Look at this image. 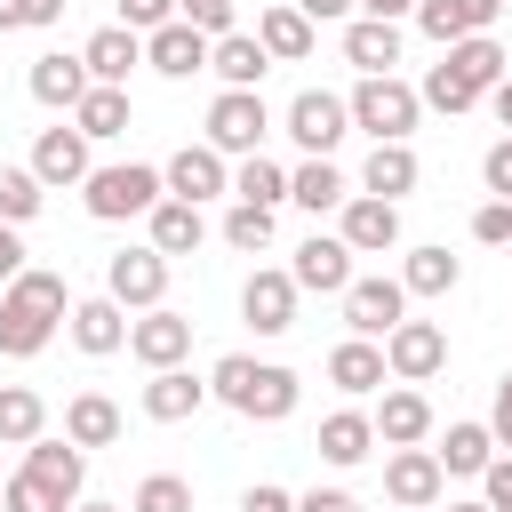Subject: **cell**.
I'll use <instances>...</instances> for the list:
<instances>
[{"label": "cell", "instance_id": "cell-1", "mask_svg": "<svg viewBox=\"0 0 512 512\" xmlns=\"http://www.w3.org/2000/svg\"><path fill=\"white\" fill-rule=\"evenodd\" d=\"M56 320H72L64 272H40V264H24V272L0 288V352H8V360H32V352H48Z\"/></svg>", "mask_w": 512, "mask_h": 512}, {"label": "cell", "instance_id": "cell-2", "mask_svg": "<svg viewBox=\"0 0 512 512\" xmlns=\"http://www.w3.org/2000/svg\"><path fill=\"white\" fill-rule=\"evenodd\" d=\"M208 392H216L224 408L256 416V424H280V416H296V368L248 360V352H224V360H216V376H208Z\"/></svg>", "mask_w": 512, "mask_h": 512}, {"label": "cell", "instance_id": "cell-3", "mask_svg": "<svg viewBox=\"0 0 512 512\" xmlns=\"http://www.w3.org/2000/svg\"><path fill=\"white\" fill-rule=\"evenodd\" d=\"M168 200V176L128 160V168H88V216L96 224H128V216H152Z\"/></svg>", "mask_w": 512, "mask_h": 512}, {"label": "cell", "instance_id": "cell-4", "mask_svg": "<svg viewBox=\"0 0 512 512\" xmlns=\"http://www.w3.org/2000/svg\"><path fill=\"white\" fill-rule=\"evenodd\" d=\"M344 104H352V128H368L376 144H400L416 128V112H424V96L408 80H392V72H360V88Z\"/></svg>", "mask_w": 512, "mask_h": 512}, {"label": "cell", "instance_id": "cell-5", "mask_svg": "<svg viewBox=\"0 0 512 512\" xmlns=\"http://www.w3.org/2000/svg\"><path fill=\"white\" fill-rule=\"evenodd\" d=\"M104 296L112 304H128V312H152L160 296H168V256L144 240V248H120L112 264H104Z\"/></svg>", "mask_w": 512, "mask_h": 512}, {"label": "cell", "instance_id": "cell-6", "mask_svg": "<svg viewBox=\"0 0 512 512\" xmlns=\"http://www.w3.org/2000/svg\"><path fill=\"white\" fill-rule=\"evenodd\" d=\"M264 128H272V112H264L256 88H224V96L208 104V144H216V152H240V160H248V152L264 144Z\"/></svg>", "mask_w": 512, "mask_h": 512}, {"label": "cell", "instance_id": "cell-7", "mask_svg": "<svg viewBox=\"0 0 512 512\" xmlns=\"http://www.w3.org/2000/svg\"><path fill=\"white\" fill-rule=\"evenodd\" d=\"M344 128H352V104H344V96H328V88H304V96L288 104V136H296L312 160H328V152L344 144Z\"/></svg>", "mask_w": 512, "mask_h": 512}, {"label": "cell", "instance_id": "cell-8", "mask_svg": "<svg viewBox=\"0 0 512 512\" xmlns=\"http://www.w3.org/2000/svg\"><path fill=\"white\" fill-rule=\"evenodd\" d=\"M440 488H448V472H440L432 448H392V456H384V496H392L400 512H432Z\"/></svg>", "mask_w": 512, "mask_h": 512}, {"label": "cell", "instance_id": "cell-9", "mask_svg": "<svg viewBox=\"0 0 512 512\" xmlns=\"http://www.w3.org/2000/svg\"><path fill=\"white\" fill-rule=\"evenodd\" d=\"M296 272H248V288H240V320L256 328V336H288L296 328Z\"/></svg>", "mask_w": 512, "mask_h": 512}, {"label": "cell", "instance_id": "cell-10", "mask_svg": "<svg viewBox=\"0 0 512 512\" xmlns=\"http://www.w3.org/2000/svg\"><path fill=\"white\" fill-rule=\"evenodd\" d=\"M400 320H408V288H400V280L376 272V280H352V288H344V328H352V336H392Z\"/></svg>", "mask_w": 512, "mask_h": 512}, {"label": "cell", "instance_id": "cell-11", "mask_svg": "<svg viewBox=\"0 0 512 512\" xmlns=\"http://www.w3.org/2000/svg\"><path fill=\"white\" fill-rule=\"evenodd\" d=\"M440 360H448V336H440V320H400V328L384 336V368H392L400 384H424V376H440Z\"/></svg>", "mask_w": 512, "mask_h": 512}, {"label": "cell", "instance_id": "cell-12", "mask_svg": "<svg viewBox=\"0 0 512 512\" xmlns=\"http://www.w3.org/2000/svg\"><path fill=\"white\" fill-rule=\"evenodd\" d=\"M128 352H136L144 368H184V352H192V320L168 312V304H152L144 320H128Z\"/></svg>", "mask_w": 512, "mask_h": 512}, {"label": "cell", "instance_id": "cell-13", "mask_svg": "<svg viewBox=\"0 0 512 512\" xmlns=\"http://www.w3.org/2000/svg\"><path fill=\"white\" fill-rule=\"evenodd\" d=\"M208 32H192L184 16L176 24H160V32H144V64L160 72V80H192V72H208Z\"/></svg>", "mask_w": 512, "mask_h": 512}, {"label": "cell", "instance_id": "cell-14", "mask_svg": "<svg viewBox=\"0 0 512 512\" xmlns=\"http://www.w3.org/2000/svg\"><path fill=\"white\" fill-rule=\"evenodd\" d=\"M24 88L48 104V112H80V96L96 88V72H88V56H32V72H24Z\"/></svg>", "mask_w": 512, "mask_h": 512}, {"label": "cell", "instance_id": "cell-15", "mask_svg": "<svg viewBox=\"0 0 512 512\" xmlns=\"http://www.w3.org/2000/svg\"><path fill=\"white\" fill-rule=\"evenodd\" d=\"M336 216H344V240H352V256H384V248H400V200L352 192Z\"/></svg>", "mask_w": 512, "mask_h": 512}, {"label": "cell", "instance_id": "cell-16", "mask_svg": "<svg viewBox=\"0 0 512 512\" xmlns=\"http://www.w3.org/2000/svg\"><path fill=\"white\" fill-rule=\"evenodd\" d=\"M288 272H296V288H312V296H344V288H352V240H344V232H336V240L312 232Z\"/></svg>", "mask_w": 512, "mask_h": 512}, {"label": "cell", "instance_id": "cell-17", "mask_svg": "<svg viewBox=\"0 0 512 512\" xmlns=\"http://www.w3.org/2000/svg\"><path fill=\"white\" fill-rule=\"evenodd\" d=\"M160 176H168V192H176V200H216V192H232V168H224V152H216V144H184Z\"/></svg>", "mask_w": 512, "mask_h": 512}, {"label": "cell", "instance_id": "cell-18", "mask_svg": "<svg viewBox=\"0 0 512 512\" xmlns=\"http://www.w3.org/2000/svg\"><path fill=\"white\" fill-rule=\"evenodd\" d=\"M376 440H384V448H424V440H432V400H424L416 384L384 392V400H376Z\"/></svg>", "mask_w": 512, "mask_h": 512}, {"label": "cell", "instance_id": "cell-19", "mask_svg": "<svg viewBox=\"0 0 512 512\" xmlns=\"http://www.w3.org/2000/svg\"><path fill=\"white\" fill-rule=\"evenodd\" d=\"M24 472H32L40 488H56L64 504H80V480H88V456H80V440H48V432H40V440L24 448Z\"/></svg>", "mask_w": 512, "mask_h": 512}, {"label": "cell", "instance_id": "cell-20", "mask_svg": "<svg viewBox=\"0 0 512 512\" xmlns=\"http://www.w3.org/2000/svg\"><path fill=\"white\" fill-rule=\"evenodd\" d=\"M32 176H40V184H88V136H80V128H40Z\"/></svg>", "mask_w": 512, "mask_h": 512}, {"label": "cell", "instance_id": "cell-21", "mask_svg": "<svg viewBox=\"0 0 512 512\" xmlns=\"http://www.w3.org/2000/svg\"><path fill=\"white\" fill-rule=\"evenodd\" d=\"M200 400H208V384L192 368H152V384H144V416L152 424H184V416H200Z\"/></svg>", "mask_w": 512, "mask_h": 512}, {"label": "cell", "instance_id": "cell-22", "mask_svg": "<svg viewBox=\"0 0 512 512\" xmlns=\"http://www.w3.org/2000/svg\"><path fill=\"white\" fill-rule=\"evenodd\" d=\"M384 376H392V368H384V344H376V336H344V344L328 352V384H336V392H376Z\"/></svg>", "mask_w": 512, "mask_h": 512}, {"label": "cell", "instance_id": "cell-23", "mask_svg": "<svg viewBox=\"0 0 512 512\" xmlns=\"http://www.w3.org/2000/svg\"><path fill=\"white\" fill-rule=\"evenodd\" d=\"M256 40H264L272 64H304V56H312V16H304L296 0H288V8H264V16H256Z\"/></svg>", "mask_w": 512, "mask_h": 512}, {"label": "cell", "instance_id": "cell-24", "mask_svg": "<svg viewBox=\"0 0 512 512\" xmlns=\"http://www.w3.org/2000/svg\"><path fill=\"white\" fill-rule=\"evenodd\" d=\"M344 64H360V72H392V64H400V24H384V16H352V24H344Z\"/></svg>", "mask_w": 512, "mask_h": 512}, {"label": "cell", "instance_id": "cell-25", "mask_svg": "<svg viewBox=\"0 0 512 512\" xmlns=\"http://www.w3.org/2000/svg\"><path fill=\"white\" fill-rule=\"evenodd\" d=\"M208 72H216L224 88H256V80L272 72V56H264V40H256V32H224V40L208 48Z\"/></svg>", "mask_w": 512, "mask_h": 512}, {"label": "cell", "instance_id": "cell-26", "mask_svg": "<svg viewBox=\"0 0 512 512\" xmlns=\"http://www.w3.org/2000/svg\"><path fill=\"white\" fill-rule=\"evenodd\" d=\"M120 312H128V304H112V296L72 304V344H80V352H96V360H104V352H120V344H128V320H120Z\"/></svg>", "mask_w": 512, "mask_h": 512}, {"label": "cell", "instance_id": "cell-27", "mask_svg": "<svg viewBox=\"0 0 512 512\" xmlns=\"http://www.w3.org/2000/svg\"><path fill=\"white\" fill-rule=\"evenodd\" d=\"M80 56H88V72H96L104 88H120V80H128V64H144V32H128V24H104V32H96Z\"/></svg>", "mask_w": 512, "mask_h": 512}, {"label": "cell", "instance_id": "cell-28", "mask_svg": "<svg viewBox=\"0 0 512 512\" xmlns=\"http://www.w3.org/2000/svg\"><path fill=\"white\" fill-rule=\"evenodd\" d=\"M416 152H408V136L400 144H376L368 152V168H360V192H376V200H400V192H416Z\"/></svg>", "mask_w": 512, "mask_h": 512}, {"label": "cell", "instance_id": "cell-29", "mask_svg": "<svg viewBox=\"0 0 512 512\" xmlns=\"http://www.w3.org/2000/svg\"><path fill=\"white\" fill-rule=\"evenodd\" d=\"M432 456H440V472H456V480H480V472L496 464V432H488V424H448V440H440Z\"/></svg>", "mask_w": 512, "mask_h": 512}, {"label": "cell", "instance_id": "cell-30", "mask_svg": "<svg viewBox=\"0 0 512 512\" xmlns=\"http://www.w3.org/2000/svg\"><path fill=\"white\" fill-rule=\"evenodd\" d=\"M200 232H208V224H200V200H176V192H168V200L152 208V248H160V256H192Z\"/></svg>", "mask_w": 512, "mask_h": 512}, {"label": "cell", "instance_id": "cell-31", "mask_svg": "<svg viewBox=\"0 0 512 512\" xmlns=\"http://www.w3.org/2000/svg\"><path fill=\"white\" fill-rule=\"evenodd\" d=\"M64 440H80V448H112V440H120V408H112L104 392H80V400L64 408Z\"/></svg>", "mask_w": 512, "mask_h": 512}, {"label": "cell", "instance_id": "cell-32", "mask_svg": "<svg viewBox=\"0 0 512 512\" xmlns=\"http://www.w3.org/2000/svg\"><path fill=\"white\" fill-rule=\"evenodd\" d=\"M376 448V416H360V408H336L328 424H320V456L328 464H360Z\"/></svg>", "mask_w": 512, "mask_h": 512}, {"label": "cell", "instance_id": "cell-33", "mask_svg": "<svg viewBox=\"0 0 512 512\" xmlns=\"http://www.w3.org/2000/svg\"><path fill=\"white\" fill-rule=\"evenodd\" d=\"M40 424H48V400H40L32 384H0V440H8V448H32Z\"/></svg>", "mask_w": 512, "mask_h": 512}, {"label": "cell", "instance_id": "cell-34", "mask_svg": "<svg viewBox=\"0 0 512 512\" xmlns=\"http://www.w3.org/2000/svg\"><path fill=\"white\" fill-rule=\"evenodd\" d=\"M72 128H80L88 144H96V136H120V128H128V88H104V80H96V88L80 96V112H72Z\"/></svg>", "mask_w": 512, "mask_h": 512}, {"label": "cell", "instance_id": "cell-35", "mask_svg": "<svg viewBox=\"0 0 512 512\" xmlns=\"http://www.w3.org/2000/svg\"><path fill=\"white\" fill-rule=\"evenodd\" d=\"M288 200H296V208H312V216H320V208H344V200H352V184H344V176H336V168H328V160H304V168H296V176H288Z\"/></svg>", "mask_w": 512, "mask_h": 512}, {"label": "cell", "instance_id": "cell-36", "mask_svg": "<svg viewBox=\"0 0 512 512\" xmlns=\"http://www.w3.org/2000/svg\"><path fill=\"white\" fill-rule=\"evenodd\" d=\"M440 56H448V64H456V72H464V80H472L480 96H488V88L504 80V48H496L488 32H472V40H456V48H440Z\"/></svg>", "mask_w": 512, "mask_h": 512}, {"label": "cell", "instance_id": "cell-37", "mask_svg": "<svg viewBox=\"0 0 512 512\" xmlns=\"http://www.w3.org/2000/svg\"><path fill=\"white\" fill-rule=\"evenodd\" d=\"M400 288H408V296H448V288H456V256H448V248H408Z\"/></svg>", "mask_w": 512, "mask_h": 512}, {"label": "cell", "instance_id": "cell-38", "mask_svg": "<svg viewBox=\"0 0 512 512\" xmlns=\"http://www.w3.org/2000/svg\"><path fill=\"white\" fill-rule=\"evenodd\" d=\"M232 192L256 200V208H280V200H288V168H272L264 152H248V160L232 168Z\"/></svg>", "mask_w": 512, "mask_h": 512}, {"label": "cell", "instance_id": "cell-39", "mask_svg": "<svg viewBox=\"0 0 512 512\" xmlns=\"http://www.w3.org/2000/svg\"><path fill=\"white\" fill-rule=\"evenodd\" d=\"M416 96H424L432 112H472V104H480V88H472V80H464V72H456L448 56H440V64L424 72V88H416Z\"/></svg>", "mask_w": 512, "mask_h": 512}, {"label": "cell", "instance_id": "cell-40", "mask_svg": "<svg viewBox=\"0 0 512 512\" xmlns=\"http://www.w3.org/2000/svg\"><path fill=\"white\" fill-rule=\"evenodd\" d=\"M40 192H48V184H40L32 168H0V216H8V224H32V216H40Z\"/></svg>", "mask_w": 512, "mask_h": 512}, {"label": "cell", "instance_id": "cell-41", "mask_svg": "<svg viewBox=\"0 0 512 512\" xmlns=\"http://www.w3.org/2000/svg\"><path fill=\"white\" fill-rule=\"evenodd\" d=\"M224 240H232L240 256H256V248H272V208H256V200H240V208L224 216Z\"/></svg>", "mask_w": 512, "mask_h": 512}, {"label": "cell", "instance_id": "cell-42", "mask_svg": "<svg viewBox=\"0 0 512 512\" xmlns=\"http://www.w3.org/2000/svg\"><path fill=\"white\" fill-rule=\"evenodd\" d=\"M128 512H192V480H176V472H152L144 488H136V504Z\"/></svg>", "mask_w": 512, "mask_h": 512}, {"label": "cell", "instance_id": "cell-43", "mask_svg": "<svg viewBox=\"0 0 512 512\" xmlns=\"http://www.w3.org/2000/svg\"><path fill=\"white\" fill-rule=\"evenodd\" d=\"M0 512H72V504H64L56 488H40L32 472H16V480L0 488Z\"/></svg>", "mask_w": 512, "mask_h": 512}, {"label": "cell", "instance_id": "cell-44", "mask_svg": "<svg viewBox=\"0 0 512 512\" xmlns=\"http://www.w3.org/2000/svg\"><path fill=\"white\" fill-rule=\"evenodd\" d=\"M56 16H64V0H0V32H40Z\"/></svg>", "mask_w": 512, "mask_h": 512}, {"label": "cell", "instance_id": "cell-45", "mask_svg": "<svg viewBox=\"0 0 512 512\" xmlns=\"http://www.w3.org/2000/svg\"><path fill=\"white\" fill-rule=\"evenodd\" d=\"M176 16H184L192 32H208V40L232 32V0H176Z\"/></svg>", "mask_w": 512, "mask_h": 512}, {"label": "cell", "instance_id": "cell-46", "mask_svg": "<svg viewBox=\"0 0 512 512\" xmlns=\"http://www.w3.org/2000/svg\"><path fill=\"white\" fill-rule=\"evenodd\" d=\"M416 24H424V32L440 40V48H456V40H472V32L456 24V8H448V0H416Z\"/></svg>", "mask_w": 512, "mask_h": 512}, {"label": "cell", "instance_id": "cell-47", "mask_svg": "<svg viewBox=\"0 0 512 512\" xmlns=\"http://www.w3.org/2000/svg\"><path fill=\"white\" fill-rule=\"evenodd\" d=\"M472 240L504 248V240H512V200H488V208H472Z\"/></svg>", "mask_w": 512, "mask_h": 512}, {"label": "cell", "instance_id": "cell-48", "mask_svg": "<svg viewBox=\"0 0 512 512\" xmlns=\"http://www.w3.org/2000/svg\"><path fill=\"white\" fill-rule=\"evenodd\" d=\"M120 24L128 32H160V24H176V0H120Z\"/></svg>", "mask_w": 512, "mask_h": 512}, {"label": "cell", "instance_id": "cell-49", "mask_svg": "<svg viewBox=\"0 0 512 512\" xmlns=\"http://www.w3.org/2000/svg\"><path fill=\"white\" fill-rule=\"evenodd\" d=\"M480 184H488L496 200H512V136H504V144H488V160H480Z\"/></svg>", "mask_w": 512, "mask_h": 512}, {"label": "cell", "instance_id": "cell-50", "mask_svg": "<svg viewBox=\"0 0 512 512\" xmlns=\"http://www.w3.org/2000/svg\"><path fill=\"white\" fill-rule=\"evenodd\" d=\"M448 8H456V24H464V32H488V24H496L512 0H448Z\"/></svg>", "mask_w": 512, "mask_h": 512}, {"label": "cell", "instance_id": "cell-51", "mask_svg": "<svg viewBox=\"0 0 512 512\" xmlns=\"http://www.w3.org/2000/svg\"><path fill=\"white\" fill-rule=\"evenodd\" d=\"M480 488H488V504H496V512H512V456H496V464L480 472Z\"/></svg>", "mask_w": 512, "mask_h": 512}, {"label": "cell", "instance_id": "cell-52", "mask_svg": "<svg viewBox=\"0 0 512 512\" xmlns=\"http://www.w3.org/2000/svg\"><path fill=\"white\" fill-rule=\"evenodd\" d=\"M296 512H360V496L352 488H312V496H296Z\"/></svg>", "mask_w": 512, "mask_h": 512}, {"label": "cell", "instance_id": "cell-53", "mask_svg": "<svg viewBox=\"0 0 512 512\" xmlns=\"http://www.w3.org/2000/svg\"><path fill=\"white\" fill-rule=\"evenodd\" d=\"M16 272H24V240H16V224L0 216V288H8Z\"/></svg>", "mask_w": 512, "mask_h": 512}, {"label": "cell", "instance_id": "cell-54", "mask_svg": "<svg viewBox=\"0 0 512 512\" xmlns=\"http://www.w3.org/2000/svg\"><path fill=\"white\" fill-rule=\"evenodd\" d=\"M240 512H296V496H288V488H248Z\"/></svg>", "mask_w": 512, "mask_h": 512}, {"label": "cell", "instance_id": "cell-55", "mask_svg": "<svg viewBox=\"0 0 512 512\" xmlns=\"http://www.w3.org/2000/svg\"><path fill=\"white\" fill-rule=\"evenodd\" d=\"M488 432H496V448H512V376L496 384V416H488Z\"/></svg>", "mask_w": 512, "mask_h": 512}, {"label": "cell", "instance_id": "cell-56", "mask_svg": "<svg viewBox=\"0 0 512 512\" xmlns=\"http://www.w3.org/2000/svg\"><path fill=\"white\" fill-rule=\"evenodd\" d=\"M296 8H304V16H312V24H336V16H352V8H360V0H296Z\"/></svg>", "mask_w": 512, "mask_h": 512}, {"label": "cell", "instance_id": "cell-57", "mask_svg": "<svg viewBox=\"0 0 512 512\" xmlns=\"http://www.w3.org/2000/svg\"><path fill=\"white\" fill-rule=\"evenodd\" d=\"M360 16H384V24H400V16H416V0H360Z\"/></svg>", "mask_w": 512, "mask_h": 512}, {"label": "cell", "instance_id": "cell-58", "mask_svg": "<svg viewBox=\"0 0 512 512\" xmlns=\"http://www.w3.org/2000/svg\"><path fill=\"white\" fill-rule=\"evenodd\" d=\"M488 112H496V120L512 128V80H496V88H488Z\"/></svg>", "mask_w": 512, "mask_h": 512}, {"label": "cell", "instance_id": "cell-59", "mask_svg": "<svg viewBox=\"0 0 512 512\" xmlns=\"http://www.w3.org/2000/svg\"><path fill=\"white\" fill-rule=\"evenodd\" d=\"M448 512H496V504H488V496H480V504H448Z\"/></svg>", "mask_w": 512, "mask_h": 512}, {"label": "cell", "instance_id": "cell-60", "mask_svg": "<svg viewBox=\"0 0 512 512\" xmlns=\"http://www.w3.org/2000/svg\"><path fill=\"white\" fill-rule=\"evenodd\" d=\"M72 512H120V504H72Z\"/></svg>", "mask_w": 512, "mask_h": 512}, {"label": "cell", "instance_id": "cell-61", "mask_svg": "<svg viewBox=\"0 0 512 512\" xmlns=\"http://www.w3.org/2000/svg\"><path fill=\"white\" fill-rule=\"evenodd\" d=\"M504 248H512V240H504Z\"/></svg>", "mask_w": 512, "mask_h": 512}]
</instances>
